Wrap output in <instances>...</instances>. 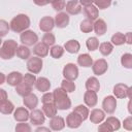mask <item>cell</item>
Returning a JSON list of instances; mask_svg holds the SVG:
<instances>
[{"label": "cell", "instance_id": "5b68a950", "mask_svg": "<svg viewBox=\"0 0 132 132\" xmlns=\"http://www.w3.org/2000/svg\"><path fill=\"white\" fill-rule=\"evenodd\" d=\"M20 39H21V42L23 43V45H26V46L36 45L38 43L37 42L38 41V36L32 30H27V31L21 33Z\"/></svg>", "mask_w": 132, "mask_h": 132}, {"label": "cell", "instance_id": "30bf717a", "mask_svg": "<svg viewBox=\"0 0 132 132\" xmlns=\"http://www.w3.org/2000/svg\"><path fill=\"white\" fill-rule=\"evenodd\" d=\"M56 26L55 24V19H53L52 16H43L41 18V20L39 21V29L45 33H50L54 27Z\"/></svg>", "mask_w": 132, "mask_h": 132}, {"label": "cell", "instance_id": "e575fe53", "mask_svg": "<svg viewBox=\"0 0 132 132\" xmlns=\"http://www.w3.org/2000/svg\"><path fill=\"white\" fill-rule=\"evenodd\" d=\"M64 51H65V48L63 46H61V45H54L50 50V54H51V56L54 59H60L64 55Z\"/></svg>", "mask_w": 132, "mask_h": 132}, {"label": "cell", "instance_id": "60d3db41", "mask_svg": "<svg viewBox=\"0 0 132 132\" xmlns=\"http://www.w3.org/2000/svg\"><path fill=\"white\" fill-rule=\"evenodd\" d=\"M105 122H106L108 125H110L111 128H112L114 131H117V130H119V129L121 128V122H120V120L117 119V118H114V117H108V118L105 120Z\"/></svg>", "mask_w": 132, "mask_h": 132}, {"label": "cell", "instance_id": "ffe728a7", "mask_svg": "<svg viewBox=\"0 0 132 132\" xmlns=\"http://www.w3.org/2000/svg\"><path fill=\"white\" fill-rule=\"evenodd\" d=\"M23 103H24V105H25L27 108L34 110L35 107H36L37 104H38V98H37V96H36L35 94L31 93V94H29L28 96L24 97Z\"/></svg>", "mask_w": 132, "mask_h": 132}, {"label": "cell", "instance_id": "c3c4849f", "mask_svg": "<svg viewBox=\"0 0 132 132\" xmlns=\"http://www.w3.org/2000/svg\"><path fill=\"white\" fill-rule=\"evenodd\" d=\"M113 131L114 130L111 128V126L108 125L106 122L100 124L99 127H98V132H113Z\"/></svg>", "mask_w": 132, "mask_h": 132}, {"label": "cell", "instance_id": "4dcf8cb0", "mask_svg": "<svg viewBox=\"0 0 132 132\" xmlns=\"http://www.w3.org/2000/svg\"><path fill=\"white\" fill-rule=\"evenodd\" d=\"M30 55H31V51L26 45H20L16 50V56L22 60H26V59L29 60Z\"/></svg>", "mask_w": 132, "mask_h": 132}, {"label": "cell", "instance_id": "836d02e7", "mask_svg": "<svg viewBox=\"0 0 132 132\" xmlns=\"http://www.w3.org/2000/svg\"><path fill=\"white\" fill-rule=\"evenodd\" d=\"M99 51L103 56H108L113 51V45L111 42H102L99 45Z\"/></svg>", "mask_w": 132, "mask_h": 132}, {"label": "cell", "instance_id": "db71d44e", "mask_svg": "<svg viewBox=\"0 0 132 132\" xmlns=\"http://www.w3.org/2000/svg\"><path fill=\"white\" fill-rule=\"evenodd\" d=\"M127 97H128L130 100H132V87H129L128 92H127Z\"/></svg>", "mask_w": 132, "mask_h": 132}, {"label": "cell", "instance_id": "f907efd6", "mask_svg": "<svg viewBox=\"0 0 132 132\" xmlns=\"http://www.w3.org/2000/svg\"><path fill=\"white\" fill-rule=\"evenodd\" d=\"M125 38H126V43L127 44H132V32H127L125 34Z\"/></svg>", "mask_w": 132, "mask_h": 132}, {"label": "cell", "instance_id": "ab89813d", "mask_svg": "<svg viewBox=\"0 0 132 132\" xmlns=\"http://www.w3.org/2000/svg\"><path fill=\"white\" fill-rule=\"evenodd\" d=\"M44 44H46L47 46H54L55 42H56V37L53 33H45L43 36H42V41Z\"/></svg>", "mask_w": 132, "mask_h": 132}, {"label": "cell", "instance_id": "ee69618b", "mask_svg": "<svg viewBox=\"0 0 132 132\" xmlns=\"http://www.w3.org/2000/svg\"><path fill=\"white\" fill-rule=\"evenodd\" d=\"M9 29H10V25H8V23L6 21L1 20L0 21V35H1V37H4L8 33Z\"/></svg>", "mask_w": 132, "mask_h": 132}, {"label": "cell", "instance_id": "4fadbf2b", "mask_svg": "<svg viewBox=\"0 0 132 132\" xmlns=\"http://www.w3.org/2000/svg\"><path fill=\"white\" fill-rule=\"evenodd\" d=\"M45 121V114L40 109H34L30 112V122L35 126H39L43 124Z\"/></svg>", "mask_w": 132, "mask_h": 132}, {"label": "cell", "instance_id": "681fc988", "mask_svg": "<svg viewBox=\"0 0 132 132\" xmlns=\"http://www.w3.org/2000/svg\"><path fill=\"white\" fill-rule=\"evenodd\" d=\"M123 127L124 129L128 131H132V117H128L123 121Z\"/></svg>", "mask_w": 132, "mask_h": 132}, {"label": "cell", "instance_id": "bcb514c9", "mask_svg": "<svg viewBox=\"0 0 132 132\" xmlns=\"http://www.w3.org/2000/svg\"><path fill=\"white\" fill-rule=\"evenodd\" d=\"M93 3H94V5H95L97 8H99V9H105V8L109 7L110 4H111V2H110L109 0H99V1H95V2H93Z\"/></svg>", "mask_w": 132, "mask_h": 132}, {"label": "cell", "instance_id": "7dc6e473", "mask_svg": "<svg viewBox=\"0 0 132 132\" xmlns=\"http://www.w3.org/2000/svg\"><path fill=\"white\" fill-rule=\"evenodd\" d=\"M41 102L43 104H47V103H53L54 102V94L46 92L43 94V96L41 97Z\"/></svg>", "mask_w": 132, "mask_h": 132}, {"label": "cell", "instance_id": "f35d334b", "mask_svg": "<svg viewBox=\"0 0 132 132\" xmlns=\"http://www.w3.org/2000/svg\"><path fill=\"white\" fill-rule=\"evenodd\" d=\"M61 88L65 91V92H67V93H72V92H74L75 91V84L73 82V81H71V80H68V79H63L62 80V82H61Z\"/></svg>", "mask_w": 132, "mask_h": 132}, {"label": "cell", "instance_id": "f1b7e54d", "mask_svg": "<svg viewBox=\"0 0 132 132\" xmlns=\"http://www.w3.org/2000/svg\"><path fill=\"white\" fill-rule=\"evenodd\" d=\"M0 111L3 114H10L11 112H14V105L11 101H1L0 102Z\"/></svg>", "mask_w": 132, "mask_h": 132}, {"label": "cell", "instance_id": "8992f818", "mask_svg": "<svg viewBox=\"0 0 132 132\" xmlns=\"http://www.w3.org/2000/svg\"><path fill=\"white\" fill-rule=\"evenodd\" d=\"M63 76L65 79L68 80H75L78 77V68L73 63H68L63 68Z\"/></svg>", "mask_w": 132, "mask_h": 132}, {"label": "cell", "instance_id": "83f0119b", "mask_svg": "<svg viewBox=\"0 0 132 132\" xmlns=\"http://www.w3.org/2000/svg\"><path fill=\"white\" fill-rule=\"evenodd\" d=\"M57 110L58 108L56 107V105L53 103H47V104H43L42 105V111L45 114V117L47 118H54L57 116Z\"/></svg>", "mask_w": 132, "mask_h": 132}, {"label": "cell", "instance_id": "7bdbcfd3", "mask_svg": "<svg viewBox=\"0 0 132 132\" xmlns=\"http://www.w3.org/2000/svg\"><path fill=\"white\" fill-rule=\"evenodd\" d=\"M51 4H52V7L56 11H60V12H61V10H63L66 7V2L63 0H55Z\"/></svg>", "mask_w": 132, "mask_h": 132}, {"label": "cell", "instance_id": "d6a6232c", "mask_svg": "<svg viewBox=\"0 0 132 132\" xmlns=\"http://www.w3.org/2000/svg\"><path fill=\"white\" fill-rule=\"evenodd\" d=\"M111 43L112 45H122L124 43H126V38L125 35L121 32H117L111 36Z\"/></svg>", "mask_w": 132, "mask_h": 132}, {"label": "cell", "instance_id": "1f68e13d", "mask_svg": "<svg viewBox=\"0 0 132 132\" xmlns=\"http://www.w3.org/2000/svg\"><path fill=\"white\" fill-rule=\"evenodd\" d=\"M79 29L82 33H90L94 30V23L93 21L91 20H88V19H85L80 25H79Z\"/></svg>", "mask_w": 132, "mask_h": 132}, {"label": "cell", "instance_id": "d590c367", "mask_svg": "<svg viewBox=\"0 0 132 132\" xmlns=\"http://www.w3.org/2000/svg\"><path fill=\"white\" fill-rule=\"evenodd\" d=\"M73 111H75L76 113H78V114L81 117V119H82L84 121L87 120V119L89 118V116H90V111H89L88 107L85 106V105H82V104L77 105L76 107H74Z\"/></svg>", "mask_w": 132, "mask_h": 132}, {"label": "cell", "instance_id": "9a60e30c", "mask_svg": "<svg viewBox=\"0 0 132 132\" xmlns=\"http://www.w3.org/2000/svg\"><path fill=\"white\" fill-rule=\"evenodd\" d=\"M13 118L19 123H25L28 119H30V113L25 107H16L13 112Z\"/></svg>", "mask_w": 132, "mask_h": 132}, {"label": "cell", "instance_id": "9c48e42d", "mask_svg": "<svg viewBox=\"0 0 132 132\" xmlns=\"http://www.w3.org/2000/svg\"><path fill=\"white\" fill-rule=\"evenodd\" d=\"M102 107L104 112H107L109 114L113 113L117 108V99L113 96H106L102 101Z\"/></svg>", "mask_w": 132, "mask_h": 132}, {"label": "cell", "instance_id": "4316f807", "mask_svg": "<svg viewBox=\"0 0 132 132\" xmlns=\"http://www.w3.org/2000/svg\"><path fill=\"white\" fill-rule=\"evenodd\" d=\"M77 64L81 67H91L93 65V59L89 54H80L77 57Z\"/></svg>", "mask_w": 132, "mask_h": 132}, {"label": "cell", "instance_id": "6da1fadb", "mask_svg": "<svg viewBox=\"0 0 132 132\" xmlns=\"http://www.w3.org/2000/svg\"><path fill=\"white\" fill-rule=\"evenodd\" d=\"M54 94V104L60 110H66L71 107V100L62 88H57L53 92Z\"/></svg>", "mask_w": 132, "mask_h": 132}, {"label": "cell", "instance_id": "ba28073f", "mask_svg": "<svg viewBox=\"0 0 132 132\" xmlns=\"http://www.w3.org/2000/svg\"><path fill=\"white\" fill-rule=\"evenodd\" d=\"M82 121L84 120L81 119V117L78 113H76L75 111H72L66 118V126L71 129H76L81 125Z\"/></svg>", "mask_w": 132, "mask_h": 132}, {"label": "cell", "instance_id": "7402d4cb", "mask_svg": "<svg viewBox=\"0 0 132 132\" xmlns=\"http://www.w3.org/2000/svg\"><path fill=\"white\" fill-rule=\"evenodd\" d=\"M94 31L98 36H102L107 31V25L104 20L98 19L94 22Z\"/></svg>", "mask_w": 132, "mask_h": 132}, {"label": "cell", "instance_id": "11a10c76", "mask_svg": "<svg viewBox=\"0 0 132 132\" xmlns=\"http://www.w3.org/2000/svg\"><path fill=\"white\" fill-rule=\"evenodd\" d=\"M127 106H128V111H129V113L132 114V100H129Z\"/></svg>", "mask_w": 132, "mask_h": 132}, {"label": "cell", "instance_id": "2e32d148", "mask_svg": "<svg viewBox=\"0 0 132 132\" xmlns=\"http://www.w3.org/2000/svg\"><path fill=\"white\" fill-rule=\"evenodd\" d=\"M69 15L67 12H58L55 16V24L58 28H65L69 24Z\"/></svg>", "mask_w": 132, "mask_h": 132}, {"label": "cell", "instance_id": "8fae6325", "mask_svg": "<svg viewBox=\"0 0 132 132\" xmlns=\"http://www.w3.org/2000/svg\"><path fill=\"white\" fill-rule=\"evenodd\" d=\"M107 68H108V64H107L106 60H104V59H98L92 65V70H93L94 74H96V75L104 74L107 71Z\"/></svg>", "mask_w": 132, "mask_h": 132}, {"label": "cell", "instance_id": "44dd1931", "mask_svg": "<svg viewBox=\"0 0 132 132\" xmlns=\"http://www.w3.org/2000/svg\"><path fill=\"white\" fill-rule=\"evenodd\" d=\"M89 118H90V121L93 124H99L105 119V112L103 110H101V109L95 108V109H93L91 111Z\"/></svg>", "mask_w": 132, "mask_h": 132}, {"label": "cell", "instance_id": "484cf974", "mask_svg": "<svg viewBox=\"0 0 132 132\" xmlns=\"http://www.w3.org/2000/svg\"><path fill=\"white\" fill-rule=\"evenodd\" d=\"M86 89L87 91H93V92H98L100 90V82L95 76H91L87 79L86 81Z\"/></svg>", "mask_w": 132, "mask_h": 132}, {"label": "cell", "instance_id": "e0dca14e", "mask_svg": "<svg viewBox=\"0 0 132 132\" xmlns=\"http://www.w3.org/2000/svg\"><path fill=\"white\" fill-rule=\"evenodd\" d=\"M65 125H66L65 120L62 117H59V116H56V117L52 118L51 121H50V128L53 131H61V130L64 129Z\"/></svg>", "mask_w": 132, "mask_h": 132}, {"label": "cell", "instance_id": "7a4b0ae2", "mask_svg": "<svg viewBox=\"0 0 132 132\" xmlns=\"http://www.w3.org/2000/svg\"><path fill=\"white\" fill-rule=\"evenodd\" d=\"M10 29L15 33H23L30 27V19L25 13L16 14L10 21Z\"/></svg>", "mask_w": 132, "mask_h": 132}, {"label": "cell", "instance_id": "ac0fdd59", "mask_svg": "<svg viewBox=\"0 0 132 132\" xmlns=\"http://www.w3.org/2000/svg\"><path fill=\"white\" fill-rule=\"evenodd\" d=\"M84 101L87 106L94 107L98 102L97 93L93 92V91H86V93L84 94Z\"/></svg>", "mask_w": 132, "mask_h": 132}, {"label": "cell", "instance_id": "cb8c5ba5", "mask_svg": "<svg viewBox=\"0 0 132 132\" xmlns=\"http://www.w3.org/2000/svg\"><path fill=\"white\" fill-rule=\"evenodd\" d=\"M64 48L66 50V52H68L69 54H76L79 50H80V44L77 40L75 39H70L68 41L65 42L64 44Z\"/></svg>", "mask_w": 132, "mask_h": 132}, {"label": "cell", "instance_id": "603a6c76", "mask_svg": "<svg viewBox=\"0 0 132 132\" xmlns=\"http://www.w3.org/2000/svg\"><path fill=\"white\" fill-rule=\"evenodd\" d=\"M33 53L36 55V57L44 58L48 55V46L44 44L43 42H38L36 45H34Z\"/></svg>", "mask_w": 132, "mask_h": 132}, {"label": "cell", "instance_id": "7c38bea8", "mask_svg": "<svg viewBox=\"0 0 132 132\" xmlns=\"http://www.w3.org/2000/svg\"><path fill=\"white\" fill-rule=\"evenodd\" d=\"M65 8H66V12L68 14H72V15L78 14L82 10V6H81L80 2L76 1V0H70V1L66 2V7Z\"/></svg>", "mask_w": 132, "mask_h": 132}, {"label": "cell", "instance_id": "816d5d0a", "mask_svg": "<svg viewBox=\"0 0 132 132\" xmlns=\"http://www.w3.org/2000/svg\"><path fill=\"white\" fill-rule=\"evenodd\" d=\"M0 94H1V97H0V102H1V101H6V100H7V94H6L5 90L1 89V90H0Z\"/></svg>", "mask_w": 132, "mask_h": 132}, {"label": "cell", "instance_id": "74e56055", "mask_svg": "<svg viewBox=\"0 0 132 132\" xmlns=\"http://www.w3.org/2000/svg\"><path fill=\"white\" fill-rule=\"evenodd\" d=\"M121 64L127 69H132V54H124L121 57Z\"/></svg>", "mask_w": 132, "mask_h": 132}, {"label": "cell", "instance_id": "8d00e7d4", "mask_svg": "<svg viewBox=\"0 0 132 132\" xmlns=\"http://www.w3.org/2000/svg\"><path fill=\"white\" fill-rule=\"evenodd\" d=\"M86 45L89 51L93 52V51H96L100 44H99V40L97 37H89L86 41Z\"/></svg>", "mask_w": 132, "mask_h": 132}, {"label": "cell", "instance_id": "b9f144b4", "mask_svg": "<svg viewBox=\"0 0 132 132\" xmlns=\"http://www.w3.org/2000/svg\"><path fill=\"white\" fill-rule=\"evenodd\" d=\"M36 80H37V78L35 77V75L33 73H25V75L23 77V82L29 85L30 87H32L33 85H35L36 84Z\"/></svg>", "mask_w": 132, "mask_h": 132}, {"label": "cell", "instance_id": "f5cc1de1", "mask_svg": "<svg viewBox=\"0 0 132 132\" xmlns=\"http://www.w3.org/2000/svg\"><path fill=\"white\" fill-rule=\"evenodd\" d=\"M35 132H52L48 128H46V127H38L36 130H35Z\"/></svg>", "mask_w": 132, "mask_h": 132}, {"label": "cell", "instance_id": "52a82bcc", "mask_svg": "<svg viewBox=\"0 0 132 132\" xmlns=\"http://www.w3.org/2000/svg\"><path fill=\"white\" fill-rule=\"evenodd\" d=\"M42 65H43V62H42L41 58H39V57H32L27 62V69L31 73L37 74V73H39L41 71Z\"/></svg>", "mask_w": 132, "mask_h": 132}, {"label": "cell", "instance_id": "9f6ffc18", "mask_svg": "<svg viewBox=\"0 0 132 132\" xmlns=\"http://www.w3.org/2000/svg\"><path fill=\"white\" fill-rule=\"evenodd\" d=\"M0 76H1V80H0V84H4V80H5V75L4 73H0Z\"/></svg>", "mask_w": 132, "mask_h": 132}, {"label": "cell", "instance_id": "277c9868", "mask_svg": "<svg viewBox=\"0 0 132 132\" xmlns=\"http://www.w3.org/2000/svg\"><path fill=\"white\" fill-rule=\"evenodd\" d=\"M80 4L82 6V10H84V13L85 15L87 16L88 20H91V21H96L98 20V16H99V11H98V8L94 5L93 2L91 1H80Z\"/></svg>", "mask_w": 132, "mask_h": 132}, {"label": "cell", "instance_id": "d4e9b609", "mask_svg": "<svg viewBox=\"0 0 132 132\" xmlns=\"http://www.w3.org/2000/svg\"><path fill=\"white\" fill-rule=\"evenodd\" d=\"M35 87L39 92L46 93L51 88V82L46 77H38L36 80Z\"/></svg>", "mask_w": 132, "mask_h": 132}, {"label": "cell", "instance_id": "f546056e", "mask_svg": "<svg viewBox=\"0 0 132 132\" xmlns=\"http://www.w3.org/2000/svg\"><path fill=\"white\" fill-rule=\"evenodd\" d=\"M15 91L20 96H22L24 98L32 93V87H30L29 85H27L25 82H21L19 86L15 87Z\"/></svg>", "mask_w": 132, "mask_h": 132}, {"label": "cell", "instance_id": "f6af8a7d", "mask_svg": "<svg viewBox=\"0 0 132 132\" xmlns=\"http://www.w3.org/2000/svg\"><path fill=\"white\" fill-rule=\"evenodd\" d=\"M15 132H31V126L25 123H19L15 126Z\"/></svg>", "mask_w": 132, "mask_h": 132}, {"label": "cell", "instance_id": "3957f363", "mask_svg": "<svg viewBox=\"0 0 132 132\" xmlns=\"http://www.w3.org/2000/svg\"><path fill=\"white\" fill-rule=\"evenodd\" d=\"M18 47H19V45H18L16 41H14L13 39L4 40L1 45V48H0V57L3 60L11 59L14 55H16Z\"/></svg>", "mask_w": 132, "mask_h": 132}, {"label": "cell", "instance_id": "5bb4252c", "mask_svg": "<svg viewBox=\"0 0 132 132\" xmlns=\"http://www.w3.org/2000/svg\"><path fill=\"white\" fill-rule=\"evenodd\" d=\"M23 77H24V75L21 72H19V71H12V72H10L6 76V82L9 86L16 87L21 82H23Z\"/></svg>", "mask_w": 132, "mask_h": 132}, {"label": "cell", "instance_id": "d6986e66", "mask_svg": "<svg viewBox=\"0 0 132 132\" xmlns=\"http://www.w3.org/2000/svg\"><path fill=\"white\" fill-rule=\"evenodd\" d=\"M129 87L125 84H117L113 87V95L116 96V98L119 99H124L127 97V92H128Z\"/></svg>", "mask_w": 132, "mask_h": 132}]
</instances>
